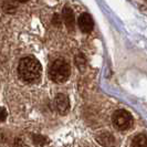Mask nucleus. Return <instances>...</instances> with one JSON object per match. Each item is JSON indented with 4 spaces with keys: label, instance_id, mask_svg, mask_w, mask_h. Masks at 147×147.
Returning <instances> with one entry per match:
<instances>
[{
    "label": "nucleus",
    "instance_id": "obj_8",
    "mask_svg": "<svg viewBox=\"0 0 147 147\" xmlns=\"http://www.w3.org/2000/svg\"><path fill=\"white\" fill-rule=\"evenodd\" d=\"M132 147H147V135L140 134L134 137L132 142Z\"/></svg>",
    "mask_w": 147,
    "mask_h": 147
},
{
    "label": "nucleus",
    "instance_id": "obj_6",
    "mask_svg": "<svg viewBox=\"0 0 147 147\" xmlns=\"http://www.w3.org/2000/svg\"><path fill=\"white\" fill-rule=\"evenodd\" d=\"M97 142L104 147H113L115 145V137L109 132H103L97 135Z\"/></svg>",
    "mask_w": 147,
    "mask_h": 147
},
{
    "label": "nucleus",
    "instance_id": "obj_4",
    "mask_svg": "<svg viewBox=\"0 0 147 147\" xmlns=\"http://www.w3.org/2000/svg\"><path fill=\"white\" fill-rule=\"evenodd\" d=\"M78 26L79 28L81 29L82 32L84 33H88L93 30L94 27V22L92 17L88 15V13H82L79 18H78Z\"/></svg>",
    "mask_w": 147,
    "mask_h": 147
},
{
    "label": "nucleus",
    "instance_id": "obj_11",
    "mask_svg": "<svg viewBox=\"0 0 147 147\" xmlns=\"http://www.w3.org/2000/svg\"><path fill=\"white\" fill-rule=\"evenodd\" d=\"M7 118V111L3 107H0V122H3Z\"/></svg>",
    "mask_w": 147,
    "mask_h": 147
},
{
    "label": "nucleus",
    "instance_id": "obj_1",
    "mask_svg": "<svg viewBox=\"0 0 147 147\" xmlns=\"http://www.w3.org/2000/svg\"><path fill=\"white\" fill-rule=\"evenodd\" d=\"M18 73L22 81L33 83L40 79L42 73V66L36 58L27 57L20 61L18 66Z\"/></svg>",
    "mask_w": 147,
    "mask_h": 147
},
{
    "label": "nucleus",
    "instance_id": "obj_9",
    "mask_svg": "<svg viewBox=\"0 0 147 147\" xmlns=\"http://www.w3.org/2000/svg\"><path fill=\"white\" fill-rule=\"evenodd\" d=\"M32 140H33V143H34L36 145H44V144L48 143V140H47V138H45L44 136L38 135V134L32 136Z\"/></svg>",
    "mask_w": 147,
    "mask_h": 147
},
{
    "label": "nucleus",
    "instance_id": "obj_13",
    "mask_svg": "<svg viewBox=\"0 0 147 147\" xmlns=\"http://www.w3.org/2000/svg\"><path fill=\"white\" fill-rule=\"evenodd\" d=\"M53 21L55 22V24H58V26H59L60 23H61V20L59 19V16H58V15H54V18H53Z\"/></svg>",
    "mask_w": 147,
    "mask_h": 147
},
{
    "label": "nucleus",
    "instance_id": "obj_2",
    "mask_svg": "<svg viewBox=\"0 0 147 147\" xmlns=\"http://www.w3.org/2000/svg\"><path fill=\"white\" fill-rule=\"evenodd\" d=\"M71 74L70 64L64 59H57L49 66V78L55 83L65 82Z\"/></svg>",
    "mask_w": 147,
    "mask_h": 147
},
{
    "label": "nucleus",
    "instance_id": "obj_12",
    "mask_svg": "<svg viewBox=\"0 0 147 147\" xmlns=\"http://www.w3.org/2000/svg\"><path fill=\"white\" fill-rule=\"evenodd\" d=\"M12 147H23V143H22V140L20 138H17L15 140V143H13V145Z\"/></svg>",
    "mask_w": 147,
    "mask_h": 147
},
{
    "label": "nucleus",
    "instance_id": "obj_5",
    "mask_svg": "<svg viewBox=\"0 0 147 147\" xmlns=\"http://www.w3.org/2000/svg\"><path fill=\"white\" fill-rule=\"evenodd\" d=\"M62 17H63V20L65 22L67 29L74 30V28H75V17H74V13H73V11H72V9L70 7L63 8Z\"/></svg>",
    "mask_w": 147,
    "mask_h": 147
},
{
    "label": "nucleus",
    "instance_id": "obj_3",
    "mask_svg": "<svg viewBox=\"0 0 147 147\" xmlns=\"http://www.w3.org/2000/svg\"><path fill=\"white\" fill-rule=\"evenodd\" d=\"M113 123L118 129L125 131V129H128L132 126L133 118L127 111L117 110L113 114Z\"/></svg>",
    "mask_w": 147,
    "mask_h": 147
},
{
    "label": "nucleus",
    "instance_id": "obj_10",
    "mask_svg": "<svg viewBox=\"0 0 147 147\" xmlns=\"http://www.w3.org/2000/svg\"><path fill=\"white\" fill-rule=\"evenodd\" d=\"M3 6H5V10L8 11V12H12V11H15L16 10V3L15 2H5L3 3Z\"/></svg>",
    "mask_w": 147,
    "mask_h": 147
},
{
    "label": "nucleus",
    "instance_id": "obj_7",
    "mask_svg": "<svg viewBox=\"0 0 147 147\" xmlns=\"http://www.w3.org/2000/svg\"><path fill=\"white\" fill-rule=\"evenodd\" d=\"M54 103H55L57 110L59 111L60 113H65L66 111L69 110V107H70L69 98H67V96L64 95V94H58L57 97H55Z\"/></svg>",
    "mask_w": 147,
    "mask_h": 147
}]
</instances>
